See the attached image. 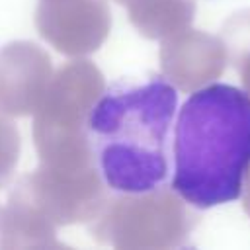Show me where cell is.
Returning <instances> with one entry per match:
<instances>
[{
    "label": "cell",
    "mask_w": 250,
    "mask_h": 250,
    "mask_svg": "<svg viewBox=\"0 0 250 250\" xmlns=\"http://www.w3.org/2000/svg\"><path fill=\"white\" fill-rule=\"evenodd\" d=\"M250 170V96L229 84L193 92L174 129L172 189L197 209L234 201Z\"/></svg>",
    "instance_id": "obj_2"
},
{
    "label": "cell",
    "mask_w": 250,
    "mask_h": 250,
    "mask_svg": "<svg viewBox=\"0 0 250 250\" xmlns=\"http://www.w3.org/2000/svg\"><path fill=\"white\" fill-rule=\"evenodd\" d=\"M176 104V88L162 76L119 80L94 102L86 135L94 164L111 191L146 195L166 184Z\"/></svg>",
    "instance_id": "obj_1"
}]
</instances>
